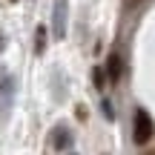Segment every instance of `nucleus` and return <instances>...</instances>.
<instances>
[{
	"label": "nucleus",
	"instance_id": "obj_1",
	"mask_svg": "<svg viewBox=\"0 0 155 155\" xmlns=\"http://www.w3.org/2000/svg\"><path fill=\"white\" fill-rule=\"evenodd\" d=\"M155 135V124L150 118V112L147 109H135V118H132V138L135 144H147V141H152Z\"/></svg>",
	"mask_w": 155,
	"mask_h": 155
},
{
	"label": "nucleus",
	"instance_id": "obj_2",
	"mask_svg": "<svg viewBox=\"0 0 155 155\" xmlns=\"http://www.w3.org/2000/svg\"><path fill=\"white\" fill-rule=\"evenodd\" d=\"M52 32L61 40L66 35V0H55V23H52Z\"/></svg>",
	"mask_w": 155,
	"mask_h": 155
},
{
	"label": "nucleus",
	"instance_id": "obj_3",
	"mask_svg": "<svg viewBox=\"0 0 155 155\" xmlns=\"http://www.w3.org/2000/svg\"><path fill=\"white\" fill-rule=\"evenodd\" d=\"M124 75V61L118 52H109V58H106V78H109L112 83H118Z\"/></svg>",
	"mask_w": 155,
	"mask_h": 155
},
{
	"label": "nucleus",
	"instance_id": "obj_4",
	"mask_svg": "<svg viewBox=\"0 0 155 155\" xmlns=\"http://www.w3.org/2000/svg\"><path fill=\"white\" fill-rule=\"evenodd\" d=\"M52 144H55V150H69L72 147V132L66 127H58L55 135H52Z\"/></svg>",
	"mask_w": 155,
	"mask_h": 155
},
{
	"label": "nucleus",
	"instance_id": "obj_5",
	"mask_svg": "<svg viewBox=\"0 0 155 155\" xmlns=\"http://www.w3.org/2000/svg\"><path fill=\"white\" fill-rule=\"evenodd\" d=\"M43 49H46V26H38V32H35V52L43 55Z\"/></svg>",
	"mask_w": 155,
	"mask_h": 155
},
{
	"label": "nucleus",
	"instance_id": "obj_6",
	"mask_svg": "<svg viewBox=\"0 0 155 155\" xmlns=\"http://www.w3.org/2000/svg\"><path fill=\"white\" fill-rule=\"evenodd\" d=\"M6 92H12V78L3 72V69H0V98H3Z\"/></svg>",
	"mask_w": 155,
	"mask_h": 155
},
{
	"label": "nucleus",
	"instance_id": "obj_7",
	"mask_svg": "<svg viewBox=\"0 0 155 155\" xmlns=\"http://www.w3.org/2000/svg\"><path fill=\"white\" fill-rule=\"evenodd\" d=\"M101 109H104V118H106V121H115V109H112L109 101H104V104H101Z\"/></svg>",
	"mask_w": 155,
	"mask_h": 155
},
{
	"label": "nucleus",
	"instance_id": "obj_8",
	"mask_svg": "<svg viewBox=\"0 0 155 155\" xmlns=\"http://www.w3.org/2000/svg\"><path fill=\"white\" fill-rule=\"evenodd\" d=\"M92 81H95V86H98V89H104V72H101V69H95V72H92Z\"/></svg>",
	"mask_w": 155,
	"mask_h": 155
},
{
	"label": "nucleus",
	"instance_id": "obj_9",
	"mask_svg": "<svg viewBox=\"0 0 155 155\" xmlns=\"http://www.w3.org/2000/svg\"><path fill=\"white\" fill-rule=\"evenodd\" d=\"M0 49H3V35H0Z\"/></svg>",
	"mask_w": 155,
	"mask_h": 155
},
{
	"label": "nucleus",
	"instance_id": "obj_10",
	"mask_svg": "<svg viewBox=\"0 0 155 155\" xmlns=\"http://www.w3.org/2000/svg\"><path fill=\"white\" fill-rule=\"evenodd\" d=\"M129 3H141V0H129Z\"/></svg>",
	"mask_w": 155,
	"mask_h": 155
},
{
	"label": "nucleus",
	"instance_id": "obj_11",
	"mask_svg": "<svg viewBox=\"0 0 155 155\" xmlns=\"http://www.w3.org/2000/svg\"><path fill=\"white\" fill-rule=\"evenodd\" d=\"M150 155H155V152H150Z\"/></svg>",
	"mask_w": 155,
	"mask_h": 155
}]
</instances>
